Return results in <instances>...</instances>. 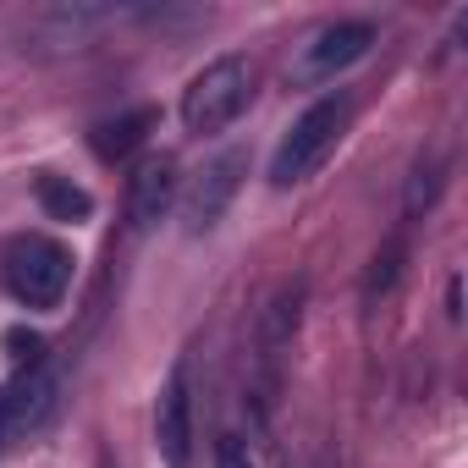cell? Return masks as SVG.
Returning <instances> with one entry per match:
<instances>
[{"label": "cell", "mask_w": 468, "mask_h": 468, "mask_svg": "<svg viewBox=\"0 0 468 468\" xmlns=\"http://www.w3.org/2000/svg\"><path fill=\"white\" fill-rule=\"evenodd\" d=\"M347 122H353V100H347V94L314 100V105L292 122V133L282 138V149H276V160H271V187H298V182H309V176L325 165V154L342 144Z\"/></svg>", "instance_id": "obj_1"}, {"label": "cell", "mask_w": 468, "mask_h": 468, "mask_svg": "<svg viewBox=\"0 0 468 468\" xmlns=\"http://www.w3.org/2000/svg\"><path fill=\"white\" fill-rule=\"evenodd\" d=\"M72 249L45 238V231H34V238H17L6 249V260H0V276H6L12 298L28 303V309H56L72 287Z\"/></svg>", "instance_id": "obj_2"}, {"label": "cell", "mask_w": 468, "mask_h": 468, "mask_svg": "<svg viewBox=\"0 0 468 468\" xmlns=\"http://www.w3.org/2000/svg\"><path fill=\"white\" fill-rule=\"evenodd\" d=\"M249 94H254V67L243 56H215L182 94V122L187 133H220L231 127L243 111H249Z\"/></svg>", "instance_id": "obj_3"}, {"label": "cell", "mask_w": 468, "mask_h": 468, "mask_svg": "<svg viewBox=\"0 0 468 468\" xmlns=\"http://www.w3.org/2000/svg\"><path fill=\"white\" fill-rule=\"evenodd\" d=\"M369 50H375V23H364V17H342V23L320 28V34L298 50L292 78H298V83H331L336 72L358 67Z\"/></svg>", "instance_id": "obj_4"}, {"label": "cell", "mask_w": 468, "mask_h": 468, "mask_svg": "<svg viewBox=\"0 0 468 468\" xmlns=\"http://www.w3.org/2000/svg\"><path fill=\"white\" fill-rule=\"evenodd\" d=\"M56 402H61V386H56V375L39 369V364L23 369L12 386H0V446L39 435V430L50 424Z\"/></svg>", "instance_id": "obj_5"}, {"label": "cell", "mask_w": 468, "mask_h": 468, "mask_svg": "<svg viewBox=\"0 0 468 468\" xmlns=\"http://www.w3.org/2000/svg\"><path fill=\"white\" fill-rule=\"evenodd\" d=\"M122 6H50L28 23V50L39 56H67V50H89L94 34H105L111 23H122Z\"/></svg>", "instance_id": "obj_6"}, {"label": "cell", "mask_w": 468, "mask_h": 468, "mask_svg": "<svg viewBox=\"0 0 468 468\" xmlns=\"http://www.w3.org/2000/svg\"><path fill=\"white\" fill-rule=\"evenodd\" d=\"M243 176H249V154L243 149H226L220 160H209L204 165V176L187 187V198H182V226L193 231H209L220 215H226V204L238 198V187H243Z\"/></svg>", "instance_id": "obj_7"}, {"label": "cell", "mask_w": 468, "mask_h": 468, "mask_svg": "<svg viewBox=\"0 0 468 468\" xmlns=\"http://www.w3.org/2000/svg\"><path fill=\"white\" fill-rule=\"evenodd\" d=\"M303 276H292V282H282L276 292H271V303L260 309V325H254V353H260V364L265 369H276L282 364V353L292 347V336H298V320H303Z\"/></svg>", "instance_id": "obj_8"}, {"label": "cell", "mask_w": 468, "mask_h": 468, "mask_svg": "<svg viewBox=\"0 0 468 468\" xmlns=\"http://www.w3.org/2000/svg\"><path fill=\"white\" fill-rule=\"evenodd\" d=\"M187 441H193V397H187V369L176 364L160 386V402H154V446L171 468H182Z\"/></svg>", "instance_id": "obj_9"}, {"label": "cell", "mask_w": 468, "mask_h": 468, "mask_svg": "<svg viewBox=\"0 0 468 468\" xmlns=\"http://www.w3.org/2000/svg\"><path fill=\"white\" fill-rule=\"evenodd\" d=\"M171 204H176V160L171 154L138 160V171L127 182V220H133V231H149Z\"/></svg>", "instance_id": "obj_10"}, {"label": "cell", "mask_w": 468, "mask_h": 468, "mask_svg": "<svg viewBox=\"0 0 468 468\" xmlns=\"http://www.w3.org/2000/svg\"><path fill=\"white\" fill-rule=\"evenodd\" d=\"M154 122H160V111H154V105H138V111H122V116H111V122H100L89 144H94L100 160H127L133 149H144V138L154 133Z\"/></svg>", "instance_id": "obj_11"}, {"label": "cell", "mask_w": 468, "mask_h": 468, "mask_svg": "<svg viewBox=\"0 0 468 468\" xmlns=\"http://www.w3.org/2000/svg\"><path fill=\"white\" fill-rule=\"evenodd\" d=\"M39 204H45V215L50 220H89L94 215V198H89V187H78L72 176H39Z\"/></svg>", "instance_id": "obj_12"}, {"label": "cell", "mask_w": 468, "mask_h": 468, "mask_svg": "<svg viewBox=\"0 0 468 468\" xmlns=\"http://www.w3.org/2000/svg\"><path fill=\"white\" fill-rule=\"evenodd\" d=\"M435 193H441V154H419V165H413V176H408V198H402L408 220H419V215L435 204Z\"/></svg>", "instance_id": "obj_13"}, {"label": "cell", "mask_w": 468, "mask_h": 468, "mask_svg": "<svg viewBox=\"0 0 468 468\" xmlns=\"http://www.w3.org/2000/svg\"><path fill=\"white\" fill-rule=\"evenodd\" d=\"M397 276H402V243L391 238V243H386V249L369 260V276H364V303L375 309V303H380V298L397 287Z\"/></svg>", "instance_id": "obj_14"}, {"label": "cell", "mask_w": 468, "mask_h": 468, "mask_svg": "<svg viewBox=\"0 0 468 468\" xmlns=\"http://www.w3.org/2000/svg\"><path fill=\"white\" fill-rule=\"evenodd\" d=\"M215 468H254V463H249V446H243L238 435H226V441L215 446Z\"/></svg>", "instance_id": "obj_15"}]
</instances>
